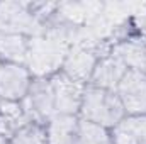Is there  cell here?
Wrapping results in <instances>:
<instances>
[{
  "mask_svg": "<svg viewBox=\"0 0 146 144\" xmlns=\"http://www.w3.org/2000/svg\"><path fill=\"white\" fill-rule=\"evenodd\" d=\"M49 80H51V88L54 97V112L63 115H78L85 85L72 80L61 71L53 75Z\"/></svg>",
  "mask_w": 146,
  "mask_h": 144,
  "instance_id": "cell-4",
  "label": "cell"
},
{
  "mask_svg": "<svg viewBox=\"0 0 146 144\" xmlns=\"http://www.w3.org/2000/svg\"><path fill=\"white\" fill-rule=\"evenodd\" d=\"M78 115L56 114L46 122V139L48 144H75L78 131Z\"/></svg>",
  "mask_w": 146,
  "mask_h": 144,
  "instance_id": "cell-11",
  "label": "cell"
},
{
  "mask_svg": "<svg viewBox=\"0 0 146 144\" xmlns=\"http://www.w3.org/2000/svg\"><path fill=\"white\" fill-rule=\"evenodd\" d=\"M33 75L26 65L2 63L0 65V100L22 102L31 88Z\"/></svg>",
  "mask_w": 146,
  "mask_h": 144,
  "instance_id": "cell-6",
  "label": "cell"
},
{
  "mask_svg": "<svg viewBox=\"0 0 146 144\" xmlns=\"http://www.w3.org/2000/svg\"><path fill=\"white\" fill-rule=\"evenodd\" d=\"M0 65H2V59H0Z\"/></svg>",
  "mask_w": 146,
  "mask_h": 144,
  "instance_id": "cell-18",
  "label": "cell"
},
{
  "mask_svg": "<svg viewBox=\"0 0 146 144\" xmlns=\"http://www.w3.org/2000/svg\"><path fill=\"white\" fill-rule=\"evenodd\" d=\"M78 115L80 119H85L99 126H104L107 129H112L126 115V110L115 92L88 85L85 87Z\"/></svg>",
  "mask_w": 146,
  "mask_h": 144,
  "instance_id": "cell-1",
  "label": "cell"
},
{
  "mask_svg": "<svg viewBox=\"0 0 146 144\" xmlns=\"http://www.w3.org/2000/svg\"><path fill=\"white\" fill-rule=\"evenodd\" d=\"M46 24L33 12L31 5L21 2L0 3V32L21 34L26 37L42 36Z\"/></svg>",
  "mask_w": 146,
  "mask_h": 144,
  "instance_id": "cell-2",
  "label": "cell"
},
{
  "mask_svg": "<svg viewBox=\"0 0 146 144\" xmlns=\"http://www.w3.org/2000/svg\"><path fill=\"white\" fill-rule=\"evenodd\" d=\"M115 93L126 115H146V73L127 70Z\"/></svg>",
  "mask_w": 146,
  "mask_h": 144,
  "instance_id": "cell-5",
  "label": "cell"
},
{
  "mask_svg": "<svg viewBox=\"0 0 146 144\" xmlns=\"http://www.w3.org/2000/svg\"><path fill=\"white\" fill-rule=\"evenodd\" d=\"M22 107L26 110L27 117L31 122L44 124L48 122L54 112V97H53V88H51V80L49 78H34L31 83V88L22 100Z\"/></svg>",
  "mask_w": 146,
  "mask_h": 144,
  "instance_id": "cell-3",
  "label": "cell"
},
{
  "mask_svg": "<svg viewBox=\"0 0 146 144\" xmlns=\"http://www.w3.org/2000/svg\"><path fill=\"white\" fill-rule=\"evenodd\" d=\"M29 117L22 107V102L0 100V136L10 139L21 127L29 124Z\"/></svg>",
  "mask_w": 146,
  "mask_h": 144,
  "instance_id": "cell-12",
  "label": "cell"
},
{
  "mask_svg": "<svg viewBox=\"0 0 146 144\" xmlns=\"http://www.w3.org/2000/svg\"><path fill=\"white\" fill-rule=\"evenodd\" d=\"M110 136L112 144H146V115H124Z\"/></svg>",
  "mask_w": 146,
  "mask_h": 144,
  "instance_id": "cell-10",
  "label": "cell"
},
{
  "mask_svg": "<svg viewBox=\"0 0 146 144\" xmlns=\"http://www.w3.org/2000/svg\"><path fill=\"white\" fill-rule=\"evenodd\" d=\"M29 37L10 32H0V59L3 63L26 65Z\"/></svg>",
  "mask_w": 146,
  "mask_h": 144,
  "instance_id": "cell-13",
  "label": "cell"
},
{
  "mask_svg": "<svg viewBox=\"0 0 146 144\" xmlns=\"http://www.w3.org/2000/svg\"><path fill=\"white\" fill-rule=\"evenodd\" d=\"M75 144H112L110 129L99 126L95 122L80 119Z\"/></svg>",
  "mask_w": 146,
  "mask_h": 144,
  "instance_id": "cell-14",
  "label": "cell"
},
{
  "mask_svg": "<svg viewBox=\"0 0 146 144\" xmlns=\"http://www.w3.org/2000/svg\"><path fill=\"white\" fill-rule=\"evenodd\" d=\"M10 144H48L46 127L37 122H29L10 137Z\"/></svg>",
  "mask_w": 146,
  "mask_h": 144,
  "instance_id": "cell-15",
  "label": "cell"
},
{
  "mask_svg": "<svg viewBox=\"0 0 146 144\" xmlns=\"http://www.w3.org/2000/svg\"><path fill=\"white\" fill-rule=\"evenodd\" d=\"M0 144H10V139H7V137H2V136H0Z\"/></svg>",
  "mask_w": 146,
  "mask_h": 144,
  "instance_id": "cell-17",
  "label": "cell"
},
{
  "mask_svg": "<svg viewBox=\"0 0 146 144\" xmlns=\"http://www.w3.org/2000/svg\"><path fill=\"white\" fill-rule=\"evenodd\" d=\"M134 19H136V24L139 26V29L145 32V36H146V12L143 15H139V17H134Z\"/></svg>",
  "mask_w": 146,
  "mask_h": 144,
  "instance_id": "cell-16",
  "label": "cell"
},
{
  "mask_svg": "<svg viewBox=\"0 0 146 144\" xmlns=\"http://www.w3.org/2000/svg\"><path fill=\"white\" fill-rule=\"evenodd\" d=\"M112 54H115L127 70L146 73V36H133L114 44Z\"/></svg>",
  "mask_w": 146,
  "mask_h": 144,
  "instance_id": "cell-9",
  "label": "cell"
},
{
  "mask_svg": "<svg viewBox=\"0 0 146 144\" xmlns=\"http://www.w3.org/2000/svg\"><path fill=\"white\" fill-rule=\"evenodd\" d=\"M126 73H127V66L115 54L109 53V54H104L97 61L95 70H94L92 76H90L88 85L90 87H97V88H104V90H110V92H115Z\"/></svg>",
  "mask_w": 146,
  "mask_h": 144,
  "instance_id": "cell-8",
  "label": "cell"
},
{
  "mask_svg": "<svg viewBox=\"0 0 146 144\" xmlns=\"http://www.w3.org/2000/svg\"><path fill=\"white\" fill-rule=\"evenodd\" d=\"M102 56H99V51L95 48H88V46H72L66 53V58L63 61L61 73H65L66 76H70L72 80L78 83H88L90 76L95 70L97 61Z\"/></svg>",
  "mask_w": 146,
  "mask_h": 144,
  "instance_id": "cell-7",
  "label": "cell"
}]
</instances>
